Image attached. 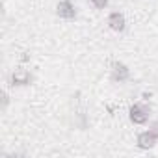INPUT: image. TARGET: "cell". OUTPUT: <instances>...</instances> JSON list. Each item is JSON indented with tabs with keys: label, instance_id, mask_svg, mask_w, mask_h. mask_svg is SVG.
<instances>
[{
	"label": "cell",
	"instance_id": "obj_2",
	"mask_svg": "<svg viewBox=\"0 0 158 158\" xmlns=\"http://www.w3.org/2000/svg\"><path fill=\"white\" fill-rule=\"evenodd\" d=\"M32 80H34V76L30 74V71H26V69H23V67L15 69V71L11 73V76H10V84H11V86H17V88L30 86Z\"/></svg>",
	"mask_w": 158,
	"mask_h": 158
},
{
	"label": "cell",
	"instance_id": "obj_1",
	"mask_svg": "<svg viewBox=\"0 0 158 158\" xmlns=\"http://www.w3.org/2000/svg\"><path fill=\"white\" fill-rule=\"evenodd\" d=\"M128 117L134 125H145L151 117V108L143 102H134L128 108Z\"/></svg>",
	"mask_w": 158,
	"mask_h": 158
},
{
	"label": "cell",
	"instance_id": "obj_5",
	"mask_svg": "<svg viewBox=\"0 0 158 158\" xmlns=\"http://www.w3.org/2000/svg\"><path fill=\"white\" fill-rule=\"evenodd\" d=\"M156 141H158V138H156V134L151 128L145 130V132H139L138 134V139H136V143H138L139 149H152L156 145Z\"/></svg>",
	"mask_w": 158,
	"mask_h": 158
},
{
	"label": "cell",
	"instance_id": "obj_9",
	"mask_svg": "<svg viewBox=\"0 0 158 158\" xmlns=\"http://www.w3.org/2000/svg\"><path fill=\"white\" fill-rule=\"evenodd\" d=\"M151 130H152V132L156 134V138H158V119H156V121H154V123L151 125Z\"/></svg>",
	"mask_w": 158,
	"mask_h": 158
},
{
	"label": "cell",
	"instance_id": "obj_4",
	"mask_svg": "<svg viewBox=\"0 0 158 158\" xmlns=\"http://www.w3.org/2000/svg\"><path fill=\"white\" fill-rule=\"evenodd\" d=\"M112 80L114 82H127L128 78H130V69L123 63V61H114L112 63Z\"/></svg>",
	"mask_w": 158,
	"mask_h": 158
},
{
	"label": "cell",
	"instance_id": "obj_3",
	"mask_svg": "<svg viewBox=\"0 0 158 158\" xmlns=\"http://www.w3.org/2000/svg\"><path fill=\"white\" fill-rule=\"evenodd\" d=\"M56 15L60 19H65V21H73L76 19V8L71 0H60L58 6H56Z\"/></svg>",
	"mask_w": 158,
	"mask_h": 158
},
{
	"label": "cell",
	"instance_id": "obj_6",
	"mask_svg": "<svg viewBox=\"0 0 158 158\" xmlns=\"http://www.w3.org/2000/svg\"><path fill=\"white\" fill-rule=\"evenodd\" d=\"M108 26L114 30V32H123L125 26H127V19L121 11H112L108 15Z\"/></svg>",
	"mask_w": 158,
	"mask_h": 158
},
{
	"label": "cell",
	"instance_id": "obj_8",
	"mask_svg": "<svg viewBox=\"0 0 158 158\" xmlns=\"http://www.w3.org/2000/svg\"><path fill=\"white\" fill-rule=\"evenodd\" d=\"M8 102H10V97H8V93H6V91H2V108H6V106H8Z\"/></svg>",
	"mask_w": 158,
	"mask_h": 158
},
{
	"label": "cell",
	"instance_id": "obj_7",
	"mask_svg": "<svg viewBox=\"0 0 158 158\" xmlns=\"http://www.w3.org/2000/svg\"><path fill=\"white\" fill-rule=\"evenodd\" d=\"M89 2L97 8V10H104L108 6V0H89Z\"/></svg>",
	"mask_w": 158,
	"mask_h": 158
}]
</instances>
